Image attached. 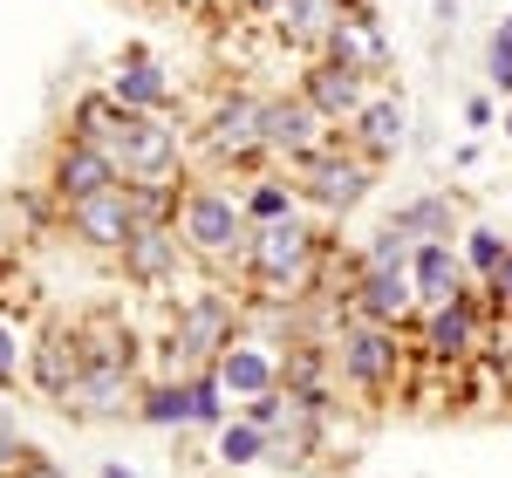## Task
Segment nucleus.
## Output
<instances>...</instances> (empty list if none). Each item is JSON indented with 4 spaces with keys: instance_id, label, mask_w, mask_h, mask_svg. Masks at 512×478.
I'll return each mask as SVG.
<instances>
[{
    "instance_id": "1",
    "label": "nucleus",
    "mask_w": 512,
    "mask_h": 478,
    "mask_svg": "<svg viewBox=\"0 0 512 478\" xmlns=\"http://www.w3.org/2000/svg\"><path fill=\"white\" fill-rule=\"evenodd\" d=\"M328 274V239L294 212V219H267V226H253L246 239V280L280 301V308H301L308 301V287Z\"/></svg>"
},
{
    "instance_id": "2",
    "label": "nucleus",
    "mask_w": 512,
    "mask_h": 478,
    "mask_svg": "<svg viewBox=\"0 0 512 478\" xmlns=\"http://www.w3.org/2000/svg\"><path fill=\"white\" fill-rule=\"evenodd\" d=\"M178 239L185 253L205 260V267H246V239H253V219H246V199L226 192V185H192L185 192V212H178Z\"/></svg>"
},
{
    "instance_id": "3",
    "label": "nucleus",
    "mask_w": 512,
    "mask_h": 478,
    "mask_svg": "<svg viewBox=\"0 0 512 478\" xmlns=\"http://www.w3.org/2000/svg\"><path fill=\"white\" fill-rule=\"evenodd\" d=\"M403 369H410V349H403V328H383V321H342L335 328V376L362 390V397H396L403 390Z\"/></svg>"
},
{
    "instance_id": "4",
    "label": "nucleus",
    "mask_w": 512,
    "mask_h": 478,
    "mask_svg": "<svg viewBox=\"0 0 512 478\" xmlns=\"http://www.w3.org/2000/svg\"><path fill=\"white\" fill-rule=\"evenodd\" d=\"M233 342H239V308L226 294H192V301L178 308V321H171V342H164V349H171V369L192 383V376H205Z\"/></svg>"
},
{
    "instance_id": "5",
    "label": "nucleus",
    "mask_w": 512,
    "mask_h": 478,
    "mask_svg": "<svg viewBox=\"0 0 512 478\" xmlns=\"http://www.w3.org/2000/svg\"><path fill=\"white\" fill-rule=\"evenodd\" d=\"M369 185H376V164L362 158L355 144H342V137H335L328 151H315V158L294 164V192L315 205V212H335V219L369 199Z\"/></svg>"
},
{
    "instance_id": "6",
    "label": "nucleus",
    "mask_w": 512,
    "mask_h": 478,
    "mask_svg": "<svg viewBox=\"0 0 512 478\" xmlns=\"http://www.w3.org/2000/svg\"><path fill=\"white\" fill-rule=\"evenodd\" d=\"M485 335H492V308L478 294H458L451 308H424L417 315V356L437 369H465L485 356Z\"/></svg>"
},
{
    "instance_id": "7",
    "label": "nucleus",
    "mask_w": 512,
    "mask_h": 478,
    "mask_svg": "<svg viewBox=\"0 0 512 478\" xmlns=\"http://www.w3.org/2000/svg\"><path fill=\"white\" fill-rule=\"evenodd\" d=\"M205 151H212V164H226V171L267 158V96L226 89L212 103V117H205Z\"/></svg>"
},
{
    "instance_id": "8",
    "label": "nucleus",
    "mask_w": 512,
    "mask_h": 478,
    "mask_svg": "<svg viewBox=\"0 0 512 478\" xmlns=\"http://www.w3.org/2000/svg\"><path fill=\"white\" fill-rule=\"evenodd\" d=\"M110 158H117L123 185H130V178H185V144H178L171 117H137V110H130L123 137L110 144Z\"/></svg>"
},
{
    "instance_id": "9",
    "label": "nucleus",
    "mask_w": 512,
    "mask_h": 478,
    "mask_svg": "<svg viewBox=\"0 0 512 478\" xmlns=\"http://www.w3.org/2000/svg\"><path fill=\"white\" fill-rule=\"evenodd\" d=\"M328 144H335V123L321 117L301 89H294V96H267V158H280L294 171L301 158H315Z\"/></svg>"
},
{
    "instance_id": "10",
    "label": "nucleus",
    "mask_w": 512,
    "mask_h": 478,
    "mask_svg": "<svg viewBox=\"0 0 512 478\" xmlns=\"http://www.w3.org/2000/svg\"><path fill=\"white\" fill-rule=\"evenodd\" d=\"M82 369H89V362H82L76 321H48V328H41L35 342H28V383H35V390H41L48 403H55V410H62V403L76 397Z\"/></svg>"
},
{
    "instance_id": "11",
    "label": "nucleus",
    "mask_w": 512,
    "mask_h": 478,
    "mask_svg": "<svg viewBox=\"0 0 512 478\" xmlns=\"http://www.w3.org/2000/svg\"><path fill=\"white\" fill-rule=\"evenodd\" d=\"M117 185H123V171H117V158H110L103 144H82V137H62V144H55L48 192H55L62 205L96 199V192H117Z\"/></svg>"
},
{
    "instance_id": "12",
    "label": "nucleus",
    "mask_w": 512,
    "mask_h": 478,
    "mask_svg": "<svg viewBox=\"0 0 512 478\" xmlns=\"http://www.w3.org/2000/svg\"><path fill=\"white\" fill-rule=\"evenodd\" d=\"M301 96H308V103H315L335 130H342V123H355L369 103H376V96H369V76H362V69H349V62H335V55H315V62H308Z\"/></svg>"
},
{
    "instance_id": "13",
    "label": "nucleus",
    "mask_w": 512,
    "mask_h": 478,
    "mask_svg": "<svg viewBox=\"0 0 512 478\" xmlns=\"http://www.w3.org/2000/svg\"><path fill=\"white\" fill-rule=\"evenodd\" d=\"M349 315L355 321H383V328H417L424 301H417V280L403 274H355L349 280Z\"/></svg>"
},
{
    "instance_id": "14",
    "label": "nucleus",
    "mask_w": 512,
    "mask_h": 478,
    "mask_svg": "<svg viewBox=\"0 0 512 478\" xmlns=\"http://www.w3.org/2000/svg\"><path fill=\"white\" fill-rule=\"evenodd\" d=\"M62 219H69V233L89 246V253H123L130 233H137V212H130V192H96V199H76L62 205Z\"/></svg>"
},
{
    "instance_id": "15",
    "label": "nucleus",
    "mask_w": 512,
    "mask_h": 478,
    "mask_svg": "<svg viewBox=\"0 0 512 478\" xmlns=\"http://www.w3.org/2000/svg\"><path fill=\"white\" fill-rule=\"evenodd\" d=\"M355 0H280L274 14V35L287 41V48H301V55H328V41H335V28L349 21Z\"/></svg>"
},
{
    "instance_id": "16",
    "label": "nucleus",
    "mask_w": 512,
    "mask_h": 478,
    "mask_svg": "<svg viewBox=\"0 0 512 478\" xmlns=\"http://www.w3.org/2000/svg\"><path fill=\"white\" fill-rule=\"evenodd\" d=\"M137 403H144L137 369H82L76 397L62 403V410L82 417V424H103V417H137Z\"/></svg>"
},
{
    "instance_id": "17",
    "label": "nucleus",
    "mask_w": 512,
    "mask_h": 478,
    "mask_svg": "<svg viewBox=\"0 0 512 478\" xmlns=\"http://www.w3.org/2000/svg\"><path fill=\"white\" fill-rule=\"evenodd\" d=\"M117 260H123V280H137V287H171V280H178V267H185L192 253H185L178 226H137Z\"/></svg>"
},
{
    "instance_id": "18",
    "label": "nucleus",
    "mask_w": 512,
    "mask_h": 478,
    "mask_svg": "<svg viewBox=\"0 0 512 478\" xmlns=\"http://www.w3.org/2000/svg\"><path fill=\"white\" fill-rule=\"evenodd\" d=\"M212 369H219V383H226L239 403L274 397V390H280V349H274V342H253V335H239Z\"/></svg>"
},
{
    "instance_id": "19",
    "label": "nucleus",
    "mask_w": 512,
    "mask_h": 478,
    "mask_svg": "<svg viewBox=\"0 0 512 478\" xmlns=\"http://www.w3.org/2000/svg\"><path fill=\"white\" fill-rule=\"evenodd\" d=\"M465 274H472V267H465V253H458L451 239H431V246L410 253V280H417V301H424V308H451L458 294H472Z\"/></svg>"
},
{
    "instance_id": "20",
    "label": "nucleus",
    "mask_w": 512,
    "mask_h": 478,
    "mask_svg": "<svg viewBox=\"0 0 512 478\" xmlns=\"http://www.w3.org/2000/svg\"><path fill=\"white\" fill-rule=\"evenodd\" d=\"M103 89L117 96L123 110H137V117H164V110H171V76H164L144 48H130L117 69H110V82H103Z\"/></svg>"
},
{
    "instance_id": "21",
    "label": "nucleus",
    "mask_w": 512,
    "mask_h": 478,
    "mask_svg": "<svg viewBox=\"0 0 512 478\" xmlns=\"http://www.w3.org/2000/svg\"><path fill=\"white\" fill-rule=\"evenodd\" d=\"M76 342L89 369H137V328L117 315V308H89L76 321Z\"/></svg>"
},
{
    "instance_id": "22",
    "label": "nucleus",
    "mask_w": 512,
    "mask_h": 478,
    "mask_svg": "<svg viewBox=\"0 0 512 478\" xmlns=\"http://www.w3.org/2000/svg\"><path fill=\"white\" fill-rule=\"evenodd\" d=\"M328 55H335V62H349V69H362V76H383V69H390V35H383V21L355 0L349 21H342L335 41H328Z\"/></svg>"
},
{
    "instance_id": "23",
    "label": "nucleus",
    "mask_w": 512,
    "mask_h": 478,
    "mask_svg": "<svg viewBox=\"0 0 512 478\" xmlns=\"http://www.w3.org/2000/svg\"><path fill=\"white\" fill-rule=\"evenodd\" d=\"M403 130H410V110H403L396 96H376V103H369V110L349 123V144H355L369 164H376V171H383V164L403 151Z\"/></svg>"
},
{
    "instance_id": "24",
    "label": "nucleus",
    "mask_w": 512,
    "mask_h": 478,
    "mask_svg": "<svg viewBox=\"0 0 512 478\" xmlns=\"http://www.w3.org/2000/svg\"><path fill=\"white\" fill-rule=\"evenodd\" d=\"M123 123H130V110H123L117 96H110V89H89L76 110H69V137H82V144H103V151H110V144L123 137Z\"/></svg>"
},
{
    "instance_id": "25",
    "label": "nucleus",
    "mask_w": 512,
    "mask_h": 478,
    "mask_svg": "<svg viewBox=\"0 0 512 478\" xmlns=\"http://www.w3.org/2000/svg\"><path fill=\"white\" fill-rule=\"evenodd\" d=\"M130 192V212H137V226H178V212H185V178H130L123 185Z\"/></svg>"
},
{
    "instance_id": "26",
    "label": "nucleus",
    "mask_w": 512,
    "mask_h": 478,
    "mask_svg": "<svg viewBox=\"0 0 512 478\" xmlns=\"http://www.w3.org/2000/svg\"><path fill=\"white\" fill-rule=\"evenodd\" d=\"M396 226L417 239V246H431V239H451L458 233V205L444 199V192H424V199H403L396 205Z\"/></svg>"
},
{
    "instance_id": "27",
    "label": "nucleus",
    "mask_w": 512,
    "mask_h": 478,
    "mask_svg": "<svg viewBox=\"0 0 512 478\" xmlns=\"http://www.w3.org/2000/svg\"><path fill=\"white\" fill-rule=\"evenodd\" d=\"M137 417H144V424H198V390L185 383V376H171V383H158V390H144Z\"/></svg>"
},
{
    "instance_id": "28",
    "label": "nucleus",
    "mask_w": 512,
    "mask_h": 478,
    "mask_svg": "<svg viewBox=\"0 0 512 478\" xmlns=\"http://www.w3.org/2000/svg\"><path fill=\"white\" fill-rule=\"evenodd\" d=\"M410 253H417V239L403 233V226H383V233L369 239V246H362V253H355V274H403V267H410Z\"/></svg>"
},
{
    "instance_id": "29",
    "label": "nucleus",
    "mask_w": 512,
    "mask_h": 478,
    "mask_svg": "<svg viewBox=\"0 0 512 478\" xmlns=\"http://www.w3.org/2000/svg\"><path fill=\"white\" fill-rule=\"evenodd\" d=\"M267 444H274V438H267L253 417H233V424H219V465H226V472L260 465V458H267Z\"/></svg>"
},
{
    "instance_id": "30",
    "label": "nucleus",
    "mask_w": 512,
    "mask_h": 478,
    "mask_svg": "<svg viewBox=\"0 0 512 478\" xmlns=\"http://www.w3.org/2000/svg\"><path fill=\"white\" fill-rule=\"evenodd\" d=\"M294 199H301V192H287L280 178H260V185L246 192V219H253V226H267V219H294Z\"/></svg>"
},
{
    "instance_id": "31",
    "label": "nucleus",
    "mask_w": 512,
    "mask_h": 478,
    "mask_svg": "<svg viewBox=\"0 0 512 478\" xmlns=\"http://www.w3.org/2000/svg\"><path fill=\"white\" fill-rule=\"evenodd\" d=\"M506 246H512V239H499L492 226H472L458 253H465V267H472L478 280H492V274H499V260H506Z\"/></svg>"
},
{
    "instance_id": "32",
    "label": "nucleus",
    "mask_w": 512,
    "mask_h": 478,
    "mask_svg": "<svg viewBox=\"0 0 512 478\" xmlns=\"http://www.w3.org/2000/svg\"><path fill=\"white\" fill-rule=\"evenodd\" d=\"M21 376H28V342L14 321H0V390H14Z\"/></svg>"
},
{
    "instance_id": "33",
    "label": "nucleus",
    "mask_w": 512,
    "mask_h": 478,
    "mask_svg": "<svg viewBox=\"0 0 512 478\" xmlns=\"http://www.w3.org/2000/svg\"><path fill=\"white\" fill-rule=\"evenodd\" d=\"M485 76H492V89L512 96V28H499V35L485 41Z\"/></svg>"
},
{
    "instance_id": "34",
    "label": "nucleus",
    "mask_w": 512,
    "mask_h": 478,
    "mask_svg": "<svg viewBox=\"0 0 512 478\" xmlns=\"http://www.w3.org/2000/svg\"><path fill=\"white\" fill-rule=\"evenodd\" d=\"M485 308L492 315H512V246H506V260H499V274L485 280Z\"/></svg>"
},
{
    "instance_id": "35",
    "label": "nucleus",
    "mask_w": 512,
    "mask_h": 478,
    "mask_svg": "<svg viewBox=\"0 0 512 478\" xmlns=\"http://www.w3.org/2000/svg\"><path fill=\"white\" fill-rule=\"evenodd\" d=\"M7 478H62V472H55V465H48L41 451H28L21 465H7Z\"/></svg>"
},
{
    "instance_id": "36",
    "label": "nucleus",
    "mask_w": 512,
    "mask_h": 478,
    "mask_svg": "<svg viewBox=\"0 0 512 478\" xmlns=\"http://www.w3.org/2000/svg\"><path fill=\"white\" fill-rule=\"evenodd\" d=\"M465 123H478V130H485V123H492V103H485V96H472V103H465Z\"/></svg>"
},
{
    "instance_id": "37",
    "label": "nucleus",
    "mask_w": 512,
    "mask_h": 478,
    "mask_svg": "<svg viewBox=\"0 0 512 478\" xmlns=\"http://www.w3.org/2000/svg\"><path fill=\"white\" fill-rule=\"evenodd\" d=\"M437 28H458V0H437Z\"/></svg>"
},
{
    "instance_id": "38",
    "label": "nucleus",
    "mask_w": 512,
    "mask_h": 478,
    "mask_svg": "<svg viewBox=\"0 0 512 478\" xmlns=\"http://www.w3.org/2000/svg\"><path fill=\"white\" fill-rule=\"evenodd\" d=\"M103 478H137V472H130V465H103Z\"/></svg>"
},
{
    "instance_id": "39",
    "label": "nucleus",
    "mask_w": 512,
    "mask_h": 478,
    "mask_svg": "<svg viewBox=\"0 0 512 478\" xmlns=\"http://www.w3.org/2000/svg\"><path fill=\"white\" fill-rule=\"evenodd\" d=\"M506 137H512V110H506Z\"/></svg>"
},
{
    "instance_id": "40",
    "label": "nucleus",
    "mask_w": 512,
    "mask_h": 478,
    "mask_svg": "<svg viewBox=\"0 0 512 478\" xmlns=\"http://www.w3.org/2000/svg\"><path fill=\"white\" fill-rule=\"evenodd\" d=\"M506 28H512V21H506Z\"/></svg>"
}]
</instances>
